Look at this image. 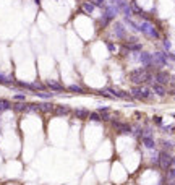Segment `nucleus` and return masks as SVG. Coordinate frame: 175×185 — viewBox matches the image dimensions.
Listing matches in <instances>:
<instances>
[{"mask_svg":"<svg viewBox=\"0 0 175 185\" xmlns=\"http://www.w3.org/2000/svg\"><path fill=\"white\" fill-rule=\"evenodd\" d=\"M109 25H110V20H109V18L107 16H101V20H99V26H101V28H106V26H109Z\"/></svg>","mask_w":175,"mask_h":185,"instance_id":"nucleus-28","label":"nucleus"},{"mask_svg":"<svg viewBox=\"0 0 175 185\" xmlns=\"http://www.w3.org/2000/svg\"><path fill=\"white\" fill-rule=\"evenodd\" d=\"M94 8H96V7H94L91 2H83V3H81V10H83L84 13H88V15H93Z\"/></svg>","mask_w":175,"mask_h":185,"instance_id":"nucleus-17","label":"nucleus"},{"mask_svg":"<svg viewBox=\"0 0 175 185\" xmlns=\"http://www.w3.org/2000/svg\"><path fill=\"white\" fill-rule=\"evenodd\" d=\"M12 102L10 101H7V99H0V112H3V111H8V109H12Z\"/></svg>","mask_w":175,"mask_h":185,"instance_id":"nucleus-20","label":"nucleus"},{"mask_svg":"<svg viewBox=\"0 0 175 185\" xmlns=\"http://www.w3.org/2000/svg\"><path fill=\"white\" fill-rule=\"evenodd\" d=\"M89 120H91V122H102V115H101V114H99L97 111L96 112H89Z\"/></svg>","mask_w":175,"mask_h":185,"instance_id":"nucleus-22","label":"nucleus"},{"mask_svg":"<svg viewBox=\"0 0 175 185\" xmlns=\"http://www.w3.org/2000/svg\"><path fill=\"white\" fill-rule=\"evenodd\" d=\"M154 123H157V125L162 127V117H154Z\"/></svg>","mask_w":175,"mask_h":185,"instance_id":"nucleus-35","label":"nucleus"},{"mask_svg":"<svg viewBox=\"0 0 175 185\" xmlns=\"http://www.w3.org/2000/svg\"><path fill=\"white\" fill-rule=\"evenodd\" d=\"M54 112L57 114V115H68L72 111H70V107H67V106H55Z\"/></svg>","mask_w":175,"mask_h":185,"instance_id":"nucleus-15","label":"nucleus"},{"mask_svg":"<svg viewBox=\"0 0 175 185\" xmlns=\"http://www.w3.org/2000/svg\"><path fill=\"white\" fill-rule=\"evenodd\" d=\"M157 164H159V167L162 169V170H169V169L175 164V156H172L169 151L162 149V151L159 153V161H157Z\"/></svg>","mask_w":175,"mask_h":185,"instance_id":"nucleus-2","label":"nucleus"},{"mask_svg":"<svg viewBox=\"0 0 175 185\" xmlns=\"http://www.w3.org/2000/svg\"><path fill=\"white\" fill-rule=\"evenodd\" d=\"M73 115H75V118H79V120H86L89 117V111L84 107H76V109H73Z\"/></svg>","mask_w":175,"mask_h":185,"instance_id":"nucleus-11","label":"nucleus"},{"mask_svg":"<svg viewBox=\"0 0 175 185\" xmlns=\"http://www.w3.org/2000/svg\"><path fill=\"white\" fill-rule=\"evenodd\" d=\"M130 81L135 84V86H141L143 83H153L154 81V75L146 70L144 67L143 68H136L130 73Z\"/></svg>","mask_w":175,"mask_h":185,"instance_id":"nucleus-1","label":"nucleus"},{"mask_svg":"<svg viewBox=\"0 0 175 185\" xmlns=\"http://www.w3.org/2000/svg\"><path fill=\"white\" fill-rule=\"evenodd\" d=\"M36 96H39V98H42V99H50V98H54V94L55 93H44V91H37V93H34Z\"/></svg>","mask_w":175,"mask_h":185,"instance_id":"nucleus-26","label":"nucleus"},{"mask_svg":"<svg viewBox=\"0 0 175 185\" xmlns=\"http://www.w3.org/2000/svg\"><path fill=\"white\" fill-rule=\"evenodd\" d=\"M45 88H49V89H52V91H55V93H62V91H65V89H67L62 83L54 81V80H49V81L45 83Z\"/></svg>","mask_w":175,"mask_h":185,"instance_id":"nucleus-10","label":"nucleus"},{"mask_svg":"<svg viewBox=\"0 0 175 185\" xmlns=\"http://www.w3.org/2000/svg\"><path fill=\"white\" fill-rule=\"evenodd\" d=\"M141 141H143V145L148 149H154L156 148V143H154V140H153V136H141Z\"/></svg>","mask_w":175,"mask_h":185,"instance_id":"nucleus-14","label":"nucleus"},{"mask_svg":"<svg viewBox=\"0 0 175 185\" xmlns=\"http://www.w3.org/2000/svg\"><path fill=\"white\" fill-rule=\"evenodd\" d=\"M13 99H15V101H20V102H25L26 101V96H25V94H15Z\"/></svg>","mask_w":175,"mask_h":185,"instance_id":"nucleus-30","label":"nucleus"},{"mask_svg":"<svg viewBox=\"0 0 175 185\" xmlns=\"http://www.w3.org/2000/svg\"><path fill=\"white\" fill-rule=\"evenodd\" d=\"M153 59H154V65H156V67H165V65H169L167 52H154Z\"/></svg>","mask_w":175,"mask_h":185,"instance_id":"nucleus-6","label":"nucleus"},{"mask_svg":"<svg viewBox=\"0 0 175 185\" xmlns=\"http://www.w3.org/2000/svg\"><path fill=\"white\" fill-rule=\"evenodd\" d=\"M170 78H172V77H170L167 72H162V70H157L156 75H154L156 83H159V84H167V83H170Z\"/></svg>","mask_w":175,"mask_h":185,"instance_id":"nucleus-7","label":"nucleus"},{"mask_svg":"<svg viewBox=\"0 0 175 185\" xmlns=\"http://www.w3.org/2000/svg\"><path fill=\"white\" fill-rule=\"evenodd\" d=\"M15 81L12 77H5V75H2L0 73V84H5V86H10V84Z\"/></svg>","mask_w":175,"mask_h":185,"instance_id":"nucleus-21","label":"nucleus"},{"mask_svg":"<svg viewBox=\"0 0 175 185\" xmlns=\"http://www.w3.org/2000/svg\"><path fill=\"white\" fill-rule=\"evenodd\" d=\"M119 13H120L119 8H117L115 5H112V3H110V5H106V7H104V16H107L110 21H112L117 15H119Z\"/></svg>","mask_w":175,"mask_h":185,"instance_id":"nucleus-8","label":"nucleus"},{"mask_svg":"<svg viewBox=\"0 0 175 185\" xmlns=\"http://www.w3.org/2000/svg\"><path fill=\"white\" fill-rule=\"evenodd\" d=\"M151 89H153V93H156L160 98L167 94V89H165V86H164V84H159V83H153V84H151Z\"/></svg>","mask_w":175,"mask_h":185,"instance_id":"nucleus-12","label":"nucleus"},{"mask_svg":"<svg viewBox=\"0 0 175 185\" xmlns=\"http://www.w3.org/2000/svg\"><path fill=\"white\" fill-rule=\"evenodd\" d=\"M67 91H70V93H83V88L79 86V84H70V86H67Z\"/></svg>","mask_w":175,"mask_h":185,"instance_id":"nucleus-25","label":"nucleus"},{"mask_svg":"<svg viewBox=\"0 0 175 185\" xmlns=\"http://www.w3.org/2000/svg\"><path fill=\"white\" fill-rule=\"evenodd\" d=\"M167 94H170V96H175V89H172V91H167Z\"/></svg>","mask_w":175,"mask_h":185,"instance_id":"nucleus-36","label":"nucleus"},{"mask_svg":"<svg viewBox=\"0 0 175 185\" xmlns=\"http://www.w3.org/2000/svg\"><path fill=\"white\" fill-rule=\"evenodd\" d=\"M88 2H91L94 7H101V8L106 7V0H88Z\"/></svg>","mask_w":175,"mask_h":185,"instance_id":"nucleus-29","label":"nucleus"},{"mask_svg":"<svg viewBox=\"0 0 175 185\" xmlns=\"http://www.w3.org/2000/svg\"><path fill=\"white\" fill-rule=\"evenodd\" d=\"M112 127L119 132L120 135H130L131 133V125L130 123H123V122H117V120H112Z\"/></svg>","mask_w":175,"mask_h":185,"instance_id":"nucleus-5","label":"nucleus"},{"mask_svg":"<svg viewBox=\"0 0 175 185\" xmlns=\"http://www.w3.org/2000/svg\"><path fill=\"white\" fill-rule=\"evenodd\" d=\"M113 33H115V36L119 37V39H126V29L123 28V23H115L113 25Z\"/></svg>","mask_w":175,"mask_h":185,"instance_id":"nucleus-9","label":"nucleus"},{"mask_svg":"<svg viewBox=\"0 0 175 185\" xmlns=\"http://www.w3.org/2000/svg\"><path fill=\"white\" fill-rule=\"evenodd\" d=\"M125 49L128 52H141V49H143V44H140V42H133V44H126Z\"/></svg>","mask_w":175,"mask_h":185,"instance_id":"nucleus-16","label":"nucleus"},{"mask_svg":"<svg viewBox=\"0 0 175 185\" xmlns=\"http://www.w3.org/2000/svg\"><path fill=\"white\" fill-rule=\"evenodd\" d=\"M101 115H102V120H112V114H110V111H109V112H102L101 114Z\"/></svg>","mask_w":175,"mask_h":185,"instance_id":"nucleus-33","label":"nucleus"},{"mask_svg":"<svg viewBox=\"0 0 175 185\" xmlns=\"http://www.w3.org/2000/svg\"><path fill=\"white\" fill-rule=\"evenodd\" d=\"M125 23H126L128 26H131V29H133L135 33H138V31H140V25H136V23L131 20V18H125Z\"/></svg>","mask_w":175,"mask_h":185,"instance_id":"nucleus-24","label":"nucleus"},{"mask_svg":"<svg viewBox=\"0 0 175 185\" xmlns=\"http://www.w3.org/2000/svg\"><path fill=\"white\" fill-rule=\"evenodd\" d=\"M162 146H164V149H165V151H169V149H172V148H173V145L170 143V141H162Z\"/></svg>","mask_w":175,"mask_h":185,"instance_id":"nucleus-31","label":"nucleus"},{"mask_svg":"<svg viewBox=\"0 0 175 185\" xmlns=\"http://www.w3.org/2000/svg\"><path fill=\"white\" fill-rule=\"evenodd\" d=\"M140 33H143V34L148 36V37H153V39H159L160 37L157 28H154V25L149 20H146L140 25Z\"/></svg>","mask_w":175,"mask_h":185,"instance_id":"nucleus-3","label":"nucleus"},{"mask_svg":"<svg viewBox=\"0 0 175 185\" xmlns=\"http://www.w3.org/2000/svg\"><path fill=\"white\" fill-rule=\"evenodd\" d=\"M162 44H164V49L167 50V52L170 50V47H172V44H170V42H169L167 39H165V41H162Z\"/></svg>","mask_w":175,"mask_h":185,"instance_id":"nucleus-34","label":"nucleus"},{"mask_svg":"<svg viewBox=\"0 0 175 185\" xmlns=\"http://www.w3.org/2000/svg\"><path fill=\"white\" fill-rule=\"evenodd\" d=\"M135 59L138 60V62H141V63L144 65L146 70H151V68L156 67V65H154V59H153V54H149V52H140V54L135 55Z\"/></svg>","mask_w":175,"mask_h":185,"instance_id":"nucleus-4","label":"nucleus"},{"mask_svg":"<svg viewBox=\"0 0 175 185\" xmlns=\"http://www.w3.org/2000/svg\"><path fill=\"white\" fill-rule=\"evenodd\" d=\"M106 46H107V49L110 50V52H115V50H117V46H115V44H112V42H109V41L106 42Z\"/></svg>","mask_w":175,"mask_h":185,"instance_id":"nucleus-32","label":"nucleus"},{"mask_svg":"<svg viewBox=\"0 0 175 185\" xmlns=\"http://www.w3.org/2000/svg\"><path fill=\"white\" fill-rule=\"evenodd\" d=\"M153 98V89L149 86H141V101H148Z\"/></svg>","mask_w":175,"mask_h":185,"instance_id":"nucleus-13","label":"nucleus"},{"mask_svg":"<svg viewBox=\"0 0 175 185\" xmlns=\"http://www.w3.org/2000/svg\"><path fill=\"white\" fill-rule=\"evenodd\" d=\"M131 98L133 99H141V86H135V88H131Z\"/></svg>","mask_w":175,"mask_h":185,"instance_id":"nucleus-23","label":"nucleus"},{"mask_svg":"<svg viewBox=\"0 0 175 185\" xmlns=\"http://www.w3.org/2000/svg\"><path fill=\"white\" fill-rule=\"evenodd\" d=\"M39 111L41 112H52L54 111V104L52 102H42V104H39Z\"/></svg>","mask_w":175,"mask_h":185,"instance_id":"nucleus-19","label":"nucleus"},{"mask_svg":"<svg viewBox=\"0 0 175 185\" xmlns=\"http://www.w3.org/2000/svg\"><path fill=\"white\" fill-rule=\"evenodd\" d=\"M130 7H131V12H135V13H138L140 16H144V18H146V13L143 12V8H141V7L138 5V3L131 2V3H130Z\"/></svg>","mask_w":175,"mask_h":185,"instance_id":"nucleus-18","label":"nucleus"},{"mask_svg":"<svg viewBox=\"0 0 175 185\" xmlns=\"http://www.w3.org/2000/svg\"><path fill=\"white\" fill-rule=\"evenodd\" d=\"M13 109H15V111H18V112H23V111H26V109H28V104L18 102V104H15V106H13Z\"/></svg>","mask_w":175,"mask_h":185,"instance_id":"nucleus-27","label":"nucleus"}]
</instances>
